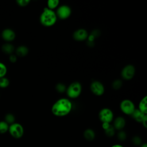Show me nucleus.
I'll list each match as a JSON object with an SVG mask.
<instances>
[{"instance_id": "obj_1", "label": "nucleus", "mask_w": 147, "mask_h": 147, "mask_svg": "<svg viewBox=\"0 0 147 147\" xmlns=\"http://www.w3.org/2000/svg\"><path fill=\"white\" fill-rule=\"evenodd\" d=\"M72 107V103L68 99L61 98L52 105L51 111L55 116L61 117L68 115L71 112Z\"/></svg>"}, {"instance_id": "obj_2", "label": "nucleus", "mask_w": 147, "mask_h": 147, "mask_svg": "<svg viewBox=\"0 0 147 147\" xmlns=\"http://www.w3.org/2000/svg\"><path fill=\"white\" fill-rule=\"evenodd\" d=\"M56 13L48 7H45L40 16V22L44 26L49 27L55 24L57 21Z\"/></svg>"}, {"instance_id": "obj_3", "label": "nucleus", "mask_w": 147, "mask_h": 147, "mask_svg": "<svg viewBox=\"0 0 147 147\" xmlns=\"http://www.w3.org/2000/svg\"><path fill=\"white\" fill-rule=\"evenodd\" d=\"M82 90L81 84L78 82L71 83L66 89L67 96L72 99L78 98L81 94Z\"/></svg>"}, {"instance_id": "obj_4", "label": "nucleus", "mask_w": 147, "mask_h": 147, "mask_svg": "<svg viewBox=\"0 0 147 147\" xmlns=\"http://www.w3.org/2000/svg\"><path fill=\"white\" fill-rule=\"evenodd\" d=\"M8 131L13 138L18 139L23 136L24 129L20 123L14 122L9 125Z\"/></svg>"}, {"instance_id": "obj_5", "label": "nucleus", "mask_w": 147, "mask_h": 147, "mask_svg": "<svg viewBox=\"0 0 147 147\" xmlns=\"http://www.w3.org/2000/svg\"><path fill=\"white\" fill-rule=\"evenodd\" d=\"M120 109L123 113L126 115H131L136 109L134 104L129 99H124L120 103Z\"/></svg>"}, {"instance_id": "obj_6", "label": "nucleus", "mask_w": 147, "mask_h": 147, "mask_svg": "<svg viewBox=\"0 0 147 147\" xmlns=\"http://www.w3.org/2000/svg\"><path fill=\"white\" fill-rule=\"evenodd\" d=\"M98 117L102 123L106 122L110 123L113 120L114 114L110 109L103 108L100 110Z\"/></svg>"}, {"instance_id": "obj_7", "label": "nucleus", "mask_w": 147, "mask_h": 147, "mask_svg": "<svg viewBox=\"0 0 147 147\" xmlns=\"http://www.w3.org/2000/svg\"><path fill=\"white\" fill-rule=\"evenodd\" d=\"M56 16L61 20L68 18L71 14V9L70 7L66 5H61L58 7L56 11Z\"/></svg>"}, {"instance_id": "obj_8", "label": "nucleus", "mask_w": 147, "mask_h": 147, "mask_svg": "<svg viewBox=\"0 0 147 147\" xmlns=\"http://www.w3.org/2000/svg\"><path fill=\"white\" fill-rule=\"evenodd\" d=\"M135 71V67L133 65L127 64L122 69L121 76L125 80H130L134 77Z\"/></svg>"}, {"instance_id": "obj_9", "label": "nucleus", "mask_w": 147, "mask_h": 147, "mask_svg": "<svg viewBox=\"0 0 147 147\" xmlns=\"http://www.w3.org/2000/svg\"><path fill=\"white\" fill-rule=\"evenodd\" d=\"M91 92L97 96L102 95L105 92V87L103 84L99 81H94L90 84Z\"/></svg>"}, {"instance_id": "obj_10", "label": "nucleus", "mask_w": 147, "mask_h": 147, "mask_svg": "<svg viewBox=\"0 0 147 147\" xmlns=\"http://www.w3.org/2000/svg\"><path fill=\"white\" fill-rule=\"evenodd\" d=\"M1 36L3 40L7 42H10L15 39L16 35L13 30L10 28H6L2 30Z\"/></svg>"}, {"instance_id": "obj_11", "label": "nucleus", "mask_w": 147, "mask_h": 147, "mask_svg": "<svg viewBox=\"0 0 147 147\" xmlns=\"http://www.w3.org/2000/svg\"><path fill=\"white\" fill-rule=\"evenodd\" d=\"M88 36V35L87 31L82 28L77 29L73 33V38L78 41H82L87 39Z\"/></svg>"}, {"instance_id": "obj_12", "label": "nucleus", "mask_w": 147, "mask_h": 147, "mask_svg": "<svg viewBox=\"0 0 147 147\" xmlns=\"http://www.w3.org/2000/svg\"><path fill=\"white\" fill-rule=\"evenodd\" d=\"M126 125V121L123 117H117L113 123V127H114L115 130H122Z\"/></svg>"}, {"instance_id": "obj_13", "label": "nucleus", "mask_w": 147, "mask_h": 147, "mask_svg": "<svg viewBox=\"0 0 147 147\" xmlns=\"http://www.w3.org/2000/svg\"><path fill=\"white\" fill-rule=\"evenodd\" d=\"M147 114H145L141 111H140L138 109H135L133 113L131 114V116L133 117V118L137 122H141L142 121L144 118L145 117V115Z\"/></svg>"}, {"instance_id": "obj_14", "label": "nucleus", "mask_w": 147, "mask_h": 147, "mask_svg": "<svg viewBox=\"0 0 147 147\" xmlns=\"http://www.w3.org/2000/svg\"><path fill=\"white\" fill-rule=\"evenodd\" d=\"M1 49L3 52L10 55L11 54H13V52L14 51V47L13 44L9 42H6L2 45Z\"/></svg>"}, {"instance_id": "obj_15", "label": "nucleus", "mask_w": 147, "mask_h": 147, "mask_svg": "<svg viewBox=\"0 0 147 147\" xmlns=\"http://www.w3.org/2000/svg\"><path fill=\"white\" fill-rule=\"evenodd\" d=\"M83 136L86 140L91 141L95 138V133L91 129H87L83 133Z\"/></svg>"}, {"instance_id": "obj_16", "label": "nucleus", "mask_w": 147, "mask_h": 147, "mask_svg": "<svg viewBox=\"0 0 147 147\" xmlns=\"http://www.w3.org/2000/svg\"><path fill=\"white\" fill-rule=\"evenodd\" d=\"M29 49L25 45H20L18 47L16 50V55L20 57H24L28 53Z\"/></svg>"}, {"instance_id": "obj_17", "label": "nucleus", "mask_w": 147, "mask_h": 147, "mask_svg": "<svg viewBox=\"0 0 147 147\" xmlns=\"http://www.w3.org/2000/svg\"><path fill=\"white\" fill-rule=\"evenodd\" d=\"M146 98L147 96H145L140 100L138 105V110L142 113L147 114V107H146Z\"/></svg>"}, {"instance_id": "obj_18", "label": "nucleus", "mask_w": 147, "mask_h": 147, "mask_svg": "<svg viewBox=\"0 0 147 147\" xmlns=\"http://www.w3.org/2000/svg\"><path fill=\"white\" fill-rule=\"evenodd\" d=\"M4 121H5L9 125H10L15 122V117L13 114L8 113L5 115Z\"/></svg>"}, {"instance_id": "obj_19", "label": "nucleus", "mask_w": 147, "mask_h": 147, "mask_svg": "<svg viewBox=\"0 0 147 147\" xmlns=\"http://www.w3.org/2000/svg\"><path fill=\"white\" fill-rule=\"evenodd\" d=\"M9 125L4 121H0V134H4L8 131Z\"/></svg>"}, {"instance_id": "obj_20", "label": "nucleus", "mask_w": 147, "mask_h": 147, "mask_svg": "<svg viewBox=\"0 0 147 147\" xmlns=\"http://www.w3.org/2000/svg\"><path fill=\"white\" fill-rule=\"evenodd\" d=\"M59 0H49L47 2L48 8L53 10V9L59 5Z\"/></svg>"}, {"instance_id": "obj_21", "label": "nucleus", "mask_w": 147, "mask_h": 147, "mask_svg": "<svg viewBox=\"0 0 147 147\" xmlns=\"http://www.w3.org/2000/svg\"><path fill=\"white\" fill-rule=\"evenodd\" d=\"M9 84H10L9 80L5 76L0 78V88H7L9 86Z\"/></svg>"}, {"instance_id": "obj_22", "label": "nucleus", "mask_w": 147, "mask_h": 147, "mask_svg": "<svg viewBox=\"0 0 147 147\" xmlns=\"http://www.w3.org/2000/svg\"><path fill=\"white\" fill-rule=\"evenodd\" d=\"M7 69L6 65L3 63L0 62V78L5 77L7 74Z\"/></svg>"}, {"instance_id": "obj_23", "label": "nucleus", "mask_w": 147, "mask_h": 147, "mask_svg": "<svg viewBox=\"0 0 147 147\" xmlns=\"http://www.w3.org/2000/svg\"><path fill=\"white\" fill-rule=\"evenodd\" d=\"M115 130L114 127H113V125H111L107 129L105 130V133L106 135L109 137H113L115 134Z\"/></svg>"}, {"instance_id": "obj_24", "label": "nucleus", "mask_w": 147, "mask_h": 147, "mask_svg": "<svg viewBox=\"0 0 147 147\" xmlns=\"http://www.w3.org/2000/svg\"><path fill=\"white\" fill-rule=\"evenodd\" d=\"M122 86V82L119 79L115 80L112 83V87L114 90H119Z\"/></svg>"}, {"instance_id": "obj_25", "label": "nucleus", "mask_w": 147, "mask_h": 147, "mask_svg": "<svg viewBox=\"0 0 147 147\" xmlns=\"http://www.w3.org/2000/svg\"><path fill=\"white\" fill-rule=\"evenodd\" d=\"M55 88H56V91L58 92H60V93H63L66 90V89H67L65 86L64 84L61 83H57L56 85Z\"/></svg>"}, {"instance_id": "obj_26", "label": "nucleus", "mask_w": 147, "mask_h": 147, "mask_svg": "<svg viewBox=\"0 0 147 147\" xmlns=\"http://www.w3.org/2000/svg\"><path fill=\"white\" fill-rule=\"evenodd\" d=\"M127 134L125 131L123 130H119L117 133V138L119 140L121 141H123L126 139Z\"/></svg>"}, {"instance_id": "obj_27", "label": "nucleus", "mask_w": 147, "mask_h": 147, "mask_svg": "<svg viewBox=\"0 0 147 147\" xmlns=\"http://www.w3.org/2000/svg\"><path fill=\"white\" fill-rule=\"evenodd\" d=\"M131 141H132V143L136 146H140L142 144V141L141 138L138 136H134L132 138Z\"/></svg>"}, {"instance_id": "obj_28", "label": "nucleus", "mask_w": 147, "mask_h": 147, "mask_svg": "<svg viewBox=\"0 0 147 147\" xmlns=\"http://www.w3.org/2000/svg\"><path fill=\"white\" fill-rule=\"evenodd\" d=\"M30 0H17L16 2L18 4V6H21V7H24L29 5L30 3Z\"/></svg>"}, {"instance_id": "obj_29", "label": "nucleus", "mask_w": 147, "mask_h": 147, "mask_svg": "<svg viewBox=\"0 0 147 147\" xmlns=\"http://www.w3.org/2000/svg\"><path fill=\"white\" fill-rule=\"evenodd\" d=\"M9 61L12 63H14L17 61V57L16 55H14V54H11L9 55Z\"/></svg>"}, {"instance_id": "obj_30", "label": "nucleus", "mask_w": 147, "mask_h": 147, "mask_svg": "<svg viewBox=\"0 0 147 147\" xmlns=\"http://www.w3.org/2000/svg\"><path fill=\"white\" fill-rule=\"evenodd\" d=\"M100 32L98 30H94L92 31V32H91V34L95 38L99 36L100 35Z\"/></svg>"}, {"instance_id": "obj_31", "label": "nucleus", "mask_w": 147, "mask_h": 147, "mask_svg": "<svg viewBox=\"0 0 147 147\" xmlns=\"http://www.w3.org/2000/svg\"><path fill=\"white\" fill-rule=\"evenodd\" d=\"M110 126V124L109 123L104 122V123H102V127L104 130H106V129H107Z\"/></svg>"}, {"instance_id": "obj_32", "label": "nucleus", "mask_w": 147, "mask_h": 147, "mask_svg": "<svg viewBox=\"0 0 147 147\" xmlns=\"http://www.w3.org/2000/svg\"><path fill=\"white\" fill-rule=\"evenodd\" d=\"M146 121H147V115H145V117L144 118V119H143V120H142V121L141 122V123H142V125L145 127V128H146L147 127V124H146Z\"/></svg>"}, {"instance_id": "obj_33", "label": "nucleus", "mask_w": 147, "mask_h": 147, "mask_svg": "<svg viewBox=\"0 0 147 147\" xmlns=\"http://www.w3.org/2000/svg\"><path fill=\"white\" fill-rule=\"evenodd\" d=\"M111 147H123V146L120 144H114L112 145Z\"/></svg>"}, {"instance_id": "obj_34", "label": "nucleus", "mask_w": 147, "mask_h": 147, "mask_svg": "<svg viewBox=\"0 0 147 147\" xmlns=\"http://www.w3.org/2000/svg\"><path fill=\"white\" fill-rule=\"evenodd\" d=\"M140 146V147H147V144L146 143H142Z\"/></svg>"}]
</instances>
